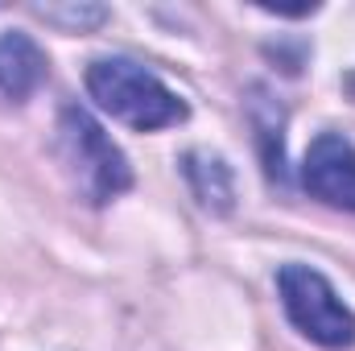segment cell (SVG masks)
Instances as JSON below:
<instances>
[{
  "label": "cell",
  "mask_w": 355,
  "mask_h": 351,
  "mask_svg": "<svg viewBox=\"0 0 355 351\" xmlns=\"http://www.w3.org/2000/svg\"><path fill=\"white\" fill-rule=\"evenodd\" d=\"M87 91L103 112H112L120 124L137 132L170 128L178 120H186V103L153 71L128 58H95L87 67Z\"/></svg>",
  "instance_id": "cell-1"
},
{
  "label": "cell",
  "mask_w": 355,
  "mask_h": 351,
  "mask_svg": "<svg viewBox=\"0 0 355 351\" xmlns=\"http://www.w3.org/2000/svg\"><path fill=\"white\" fill-rule=\"evenodd\" d=\"M58 157H62L67 174L75 182V190L95 207L132 186V170H128L124 153L112 145V137L83 108H62V116H58Z\"/></svg>",
  "instance_id": "cell-2"
},
{
  "label": "cell",
  "mask_w": 355,
  "mask_h": 351,
  "mask_svg": "<svg viewBox=\"0 0 355 351\" xmlns=\"http://www.w3.org/2000/svg\"><path fill=\"white\" fill-rule=\"evenodd\" d=\"M277 289H281V306H285L289 323L306 339H314L327 351L355 348V314L343 306V298L335 293V285L318 268L285 264L277 273Z\"/></svg>",
  "instance_id": "cell-3"
},
{
  "label": "cell",
  "mask_w": 355,
  "mask_h": 351,
  "mask_svg": "<svg viewBox=\"0 0 355 351\" xmlns=\"http://www.w3.org/2000/svg\"><path fill=\"white\" fill-rule=\"evenodd\" d=\"M302 186L327 207L355 211V145L339 132L314 137L302 166Z\"/></svg>",
  "instance_id": "cell-4"
},
{
  "label": "cell",
  "mask_w": 355,
  "mask_h": 351,
  "mask_svg": "<svg viewBox=\"0 0 355 351\" xmlns=\"http://www.w3.org/2000/svg\"><path fill=\"white\" fill-rule=\"evenodd\" d=\"M46 79V54L25 33H0V103H25Z\"/></svg>",
  "instance_id": "cell-5"
},
{
  "label": "cell",
  "mask_w": 355,
  "mask_h": 351,
  "mask_svg": "<svg viewBox=\"0 0 355 351\" xmlns=\"http://www.w3.org/2000/svg\"><path fill=\"white\" fill-rule=\"evenodd\" d=\"M182 170H186V182L194 190V198L215 211V215H227L232 203H236V182H232V170L223 166V157H211V153H186L182 157Z\"/></svg>",
  "instance_id": "cell-6"
},
{
  "label": "cell",
  "mask_w": 355,
  "mask_h": 351,
  "mask_svg": "<svg viewBox=\"0 0 355 351\" xmlns=\"http://www.w3.org/2000/svg\"><path fill=\"white\" fill-rule=\"evenodd\" d=\"M33 12L62 29H91L107 17V8H99V4H33Z\"/></svg>",
  "instance_id": "cell-7"
},
{
  "label": "cell",
  "mask_w": 355,
  "mask_h": 351,
  "mask_svg": "<svg viewBox=\"0 0 355 351\" xmlns=\"http://www.w3.org/2000/svg\"><path fill=\"white\" fill-rule=\"evenodd\" d=\"M347 87H352V91H355V79H352V83H347Z\"/></svg>",
  "instance_id": "cell-8"
}]
</instances>
